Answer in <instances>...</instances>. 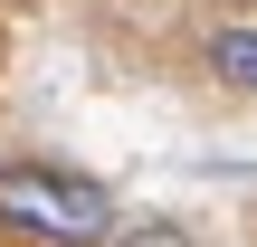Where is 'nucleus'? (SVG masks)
I'll use <instances>...</instances> for the list:
<instances>
[{"label":"nucleus","mask_w":257,"mask_h":247,"mask_svg":"<svg viewBox=\"0 0 257 247\" xmlns=\"http://www.w3.org/2000/svg\"><path fill=\"white\" fill-rule=\"evenodd\" d=\"M105 247H191V238H181V228H114Z\"/></svg>","instance_id":"7ed1b4c3"},{"label":"nucleus","mask_w":257,"mask_h":247,"mask_svg":"<svg viewBox=\"0 0 257 247\" xmlns=\"http://www.w3.org/2000/svg\"><path fill=\"white\" fill-rule=\"evenodd\" d=\"M210 76L229 95H257V29H219L210 38Z\"/></svg>","instance_id":"f03ea898"},{"label":"nucleus","mask_w":257,"mask_h":247,"mask_svg":"<svg viewBox=\"0 0 257 247\" xmlns=\"http://www.w3.org/2000/svg\"><path fill=\"white\" fill-rule=\"evenodd\" d=\"M0 238L19 247H105L114 238V190L57 162H0Z\"/></svg>","instance_id":"f257e3e1"}]
</instances>
